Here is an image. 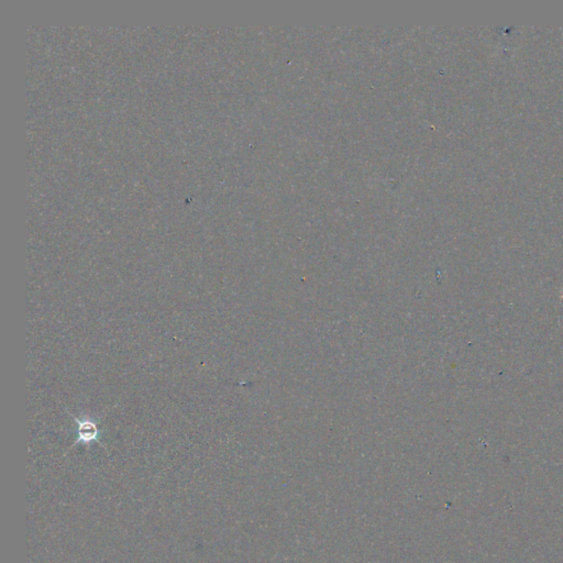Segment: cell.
I'll list each match as a JSON object with an SVG mask.
<instances>
[{"label": "cell", "instance_id": "obj_1", "mask_svg": "<svg viewBox=\"0 0 563 563\" xmlns=\"http://www.w3.org/2000/svg\"><path fill=\"white\" fill-rule=\"evenodd\" d=\"M73 417L74 422H77V439L74 443L77 445V443H84V445H89L92 443H98L100 445V430L98 428V422L92 420V418H79V417L74 416L71 413H68Z\"/></svg>", "mask_w": 563, "mask_h": 563}]
</instances>
